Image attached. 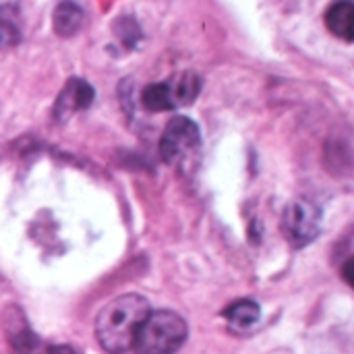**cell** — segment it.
<instances>
[{
    "instance_id": "obj_1",
    "label": "cell",
    "mask_w": 354,
    "mask_h": 354,
    "mask_svg": "<svg viewBox=\"0 0 354 354\" xmlns=\"http://www.w3.org/2000/svg\"><path fill=\"white\" fill-rule=\"evenodd\" d=\"M149 313V303L141 295H122L110 301L95 319V338L110 354L127 353L135 334Z\"/></svg>"
},
{
    "instance_id": "obj_2",
    "label": "cell",
    "mask_w": 354,
    "mask_h": 354,
    "mask_svg": "<svg viewBox=\"0 0 354 354\" xmlns=\"http://www.w3.org/2000/svg\"><path fill=\"white\" fill-rule=\"evenodd\" d=\"M160 158L185 176H193L201 162V133L187 116H172L160 139Z\"/></svg>"
},
{
    "instance_id": "obj_3",
    "label": "cell",
    "mask_w": 354,
    "mask_h": 354,
    "mask_svg": "<svg viewBox=\"0 0 354 354\" xmlns=\"http://www.w3.org/2000/svg\"><path fill=\"white\" fill-rule=\"evenodd\" d=\"M187 322L172 311H149L139 326L133 351L137 354H174L187 340Z\"/></svg>"
},
{
    "instance_id": "obj_4",
    "label": "cell",
    "mask_w": 354,
    "mask_h": 354,
    "mask_svg": "<svg viewBox=\"0 0 354 354\" xmlns=\"http://www.w3.org/2000/svg\"><path fill=\"white\" fill-rule=\"evenodd\" d=\"M201 91V79L193 71H183L166 81L151 83L141 91V104L149 112H168L189 106Z\"/></svg>"
},
{
    "instance_id": "obj_5",
    "label": "cell",
    "mask_w": 354,
    "mask_h": 354,
    "mask_svg": "<svg viewBox=\"0 0 354 354\" xmlns=\"http://www.w3.org/2000/svg\"><path fill=\"white\" fill-rule=\"evenodd\" d=\"M319 226H322V214L317 205H313L311 201L297 199L284 209L282 232L295 249L311 245L319 234Z\"/></svg>"
},
{
    "instance_id": "obj_6",
    "label": "cell",
    "mask_w": 354,
    "mask_h": 354,
    "mask_svg": "<svg viewBox=\"0 0 354 354\" xmlns=\"http://www.w3.org/2000/svg\"><path fill=\"white\" fill-rule=\"evenodd\" d=\"M93 95H95V91L87 81H83L79 77L68 79L66 85L62 87L60 95L54 102V118L56 120H66L71 114L89 108L91 102H93Z\"/></svg>"
},
{
    "instance_id": "obj_7",
    "label": "cell",
    "mask_w": 354,
    "mask_h": 354,
    "mask_svg": "<svg viewBox=\"0 0 354 354\" xmlns=\"http://www.w3.org/2000/svg\"><path fill=\"white\" fill-rule=\"evenodd\" d=\"M353 19H354V4L353 0H336L328 12H326V25L328 29L344 39V41H353Z\"/></svg>"
},
{
    "instance_id": "obj_8",
    "label": "cell",
    "mask_w": 354,
    "mask_h": 354,
    "mask_svg": "<svg viewBox=\"0 0 354 354\" xmlns=\"http://www.w3.org/2000/svg\"><path fill=\"white\" fill-rule=\"evenodd\" d=\"M83 17H85V12H83V8L79 4H75L73 0H62L54 8V17H52L54 31L60 37H71L81 29Z\"/></svg>"
},
{
    "instance_id": "obj_9",
    "label": "cell",
    "mask_w": 354,
    "mask_h": 354,
    "mask_svg": "<svg viewBox=\"0 0 354 354\" xmlns=\"http://www.w3.org/2000/svg\"><path fill=\"white\" fill-rule=\"evenodd\" d=\"M21 17L15 4H0V50L15 48L21 41Z\"/></svg>"
},
{
    "instance_id": "obj_10",
    "label": "cell",
    "mask_w": 354,
    "mask_h": 354,
    "mask_svg": "<svg viewBox=\"0 0 354 354\" xmlns=\"http://www.w3.org/2000/svg\"><path fill=\"white\" fill-rule=\"evenodd\" d=\"M10 351L12 354H46L48 344H44L27 326L23 319L17 322V328H10Z\"/></svg>"
},
{
    "instance_id": "obj_11",
    "label": "cell",
    "mask_w": 354,
    "mask_h": 354,
    "mask_svg": "<svg viewBox=\"0 0 354 354\" xmlns=\"http://www.w3.org/2000/svg\"><path fill=\"white\" fill-rule=\"evenodd\" d=\"M259 315H261L259 305L249 299L236 301L224 311V319L236 330H247V328L255 326L259 322Z\"/></svg>"
},
{
    "instance_id": "obj_12",
    "label": "cell",
    "mask_w": 354,
    "mask_h": 354,
    "mask_svg": "<svg viewBox=\"0 0 354 354\" xmlns=\"http://www.w3.org/2000/svg\"><path fill=\"white\" fill-rule=\"evenodd\" d=\"M114 31L118 33V37L122 39V44L129 46V48H133V46L139 41V37H141V27H139V25L135 23V19H131V17L118 19L116 25H114Z\"/></svg>"
},
{
    "instance_id": "obj_13",
    "label": "cell",
    "mask_w": 354,
    "mask_h": 354,
    "mask_svg": "<svg viewBox=\"0 0 354 354\" xmlns=\"http://www.w3.org/2000/svg\"><path fill=\"white\" fill-rule=\"evenodd\" d=\"M46 354H79L73 346H66V344H58V346H48Z\"/></svg>"
}]
</instances>
